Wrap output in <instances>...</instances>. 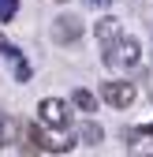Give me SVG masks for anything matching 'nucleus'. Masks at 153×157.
I'll use <instances>...</instances> for the list:
<instances>
[{
	"mask_svg": "<svg viewBox=\"0 0 153 157\" xmlns=\"http://www.w3.org/2000/svg\"><path fill=\"white\" fill-rule=\"evenodd\" d=\"M138 97V86L131 82V78H112V82L101 86V101L112 105V109H131Z\"/></svg>",
	"mask_w": 153,
	"mask_h": 157,
	"instance_id": "4",
	"label": "nucleus"
},
{
	"mask_svg": "<svg viewBox=\"0 0 153 157\" xmlns=\"http://www.w3.org/2000/svg\"><path fill=\"white\" fill-rule=\"evenodd\" d=\"M127 153L131 157H153V124L149 127H135V131H127Z\"/></svg>",
	"mask_w": 153,
	"mask_h": 157,
	"instance_id": "6",
	"label": "nucleus"
},
{
	"mask_svg": "<svg viewBox=\"0 0 153 157\" xmlns=\"http://www.w3.org/2000/svg\"><path fill=\"white\" fill-rule=\"evenodd\" d=\"M19 11V0H0V23H11Z\"/></svg>",
	"mask_w": 153,
	"mask_h": 157,
	"instance_id": "11",
	"label": "nucleus"
},
{
	"mask_svg": "<svg viewBox=\"0 0 153 157\" xmlns=\"http://www.w3.org/2000/svg\"><path fill=\"white\" fill-rule=\"evenodd\" d=\"M0 52H4V56H19V49H15V45L8 41V37H4V34H0Z\"/></svg>",
	"mask_w": 153,
	"mask_h": 157,
	"instance_id": "13",
	"label": "nucleus"
},
{
	"mask_svg": "<svg viewBox=\"0 0 153 157\" xmlns=\"http://www.w3.org/2000/svg\"><path fill=\"white\" fill-rule=\"evenodd\" d=\"M90 4H105V0H90Z\"/></svg>",
	"mask_w": 153,
	"mask_h": 157,
	"instance_id": "15",
	"label": "nucleus"
},
{
	"mask_svg": "<svg viewBox=\"0 0 153 157\" xmlns=\"http://www.w3.org/2000/svg\"><path fill=\"white\" fill-rule=\"evenodd\" d=\"M26 139L37 146V153H71L75 150V142L79 139H71L67 131H52V127H45V124H26Z\"/></svg>",
	"mask_w": 153,
	"mask_h": 157,
	"instance_id": "1",
	"label": "nucleus"
},
{
	"mask_svg": "<svg viewBox=\"0 0 153 157\" xmlns=\"http://www.w3.org/2000/svg\"><path fill=\"white\" fill-rule=\"evenodd\" d=\"M71 101H64V97H41L37 101V124H45L52 131H67L71 127Z\"/></svg>",
	"mask_w": 153,
	"mask_h": 157,
	"instance_id": "2",
	"label": "nucleus"
},
{
	"mask_svg": "<svg viewBox=\"0 0 153 157\" xmlns=\"http://www.w3.org/2000/svg\"><path fill=\"white\" fill-rule=\"evenodd\" d=\"M149 52H153V45H149Z\"/></svg>",
	"mask_w": 153,
	"mask_h": 157,
	"instance_id": "16",
	"label": "nucleus"
},
{
	"mask_svg": "<svg viewBox=\"0 0 153 157\" xmlns=\"http://www.w3.org/2000/svg\"><path fill=\"white\" fill-rule=\"evenodd\" d=\"M82 146H101V139H105V131H101V124H93V120H82L79 124V135H75Z\"/></svg>",
	"mask_w": 153,
	"mask_h": 157,
	"instance_id": "9",
	"label": "nucleus"
},
{
	"mask_svg": "<svg viewBox=\"0 0 153 157\" xmlns=\"http://www.w3.org/2000/svg\"><path fill=\"white\" fill-rule=\"evenodd\" d=\"M23 139H26V124H19L11 112H0V146H11V142L23 146Z\"/></svg>",
	"mask_w": 153,
	"mask_h": 157,
	"instance_id": "7",
	"label": "nucleus"
},
{
	"mask_svg": "<svg viewBox=\"0 0 153 157\" xmlns=\"http://www.w3.org/2000/svg\"><path fill=\"white\" fill-rule=\"evenodd\" d=\"M105 64L108 67H123V71H131V67H138L142 64V45L135 41V37H120L116 45H108L105 49Z\"/></svg>",
	"mask_w": 153,
	"mask_h": 157,
	"instance_id": "3",
	"label": "nucleus"
},
{
	"mask_svg": "<svg viewBox=\"0 0 153 157\" xmlns=\"http://www.w3.org/2000/svg\"><path fill=\"white\" fill-rule=\"evenodd\" d=\"M79 37H82V19H75V15H60V19H52V41L71 45V41H79Z\"/></svg>",
	"mask_w": 153,
	"mask_h": 157,
	"instance_id": "5",
	"label": "nucleus"
},
{
	"mask_svg": "<svg viewBox=\"0 0 153 157\" xmlns=\"http://www.w3.org/2000/svg\"><path fill=\"white\" fill-rule=\"evenodd\" d=\"M52 4H71V0H52Z\"/></svg>",
	"mask_w": 153,
	"mask_h": 157,
	"instance_id": "14",
	"label": "nucleus"
},
{
	"mask_svg": "<svg viewBox=\"0 0 153 157\" xmlns=\"http://www.w3.org/2000/svg\"><path fill=\"white\" fill-rule=\"evenodd\" d=\"M11 67H15V78H19V82H26V78H30V64H26V60L11 56Z\"/></svg>",
	"mask_w": 153,
	"mask_h": 157,
	"instance_id": "12",
	"label": "nucleus"
},
{
	"mask_svg": "<svg viewBox=\"0 0 153 157\" xmlns=\"http://www.w3.org/2000/svg\"><path fill=\"white\" fill-rule=\"evenodd\" d=\"M71 105L79 112H93V109H97V97H93L86 86H79V90H71Z\"/></svg>",
	"mask_w": 153,
	"mask_h": 157,
	"instance_id": "10",
	"label": "nucleus"
},
{
	"mask_svg": "<svg viewBox=\"0 0 153 157\" xmlns=\"http://www.w3.org/2000/svg\"><path fill=\"white\" fill-rule=\"evenodd\" d=\"M93 34H97V41H101L105 49H108V45H116L120 37H123V30H120V19H116V15H105L101 23H97V30H93Z\"/></svg>",
	"mask_w": 153,
	"mask_h": 157,
	"instance_id": "8",
	"label": "nucleus"
}]
</instances>
